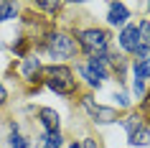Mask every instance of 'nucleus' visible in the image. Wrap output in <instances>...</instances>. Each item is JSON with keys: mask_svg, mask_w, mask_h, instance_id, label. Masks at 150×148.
<instances>
[{"mask_svg": "<svg viewBox=\"0 0 150 148\" xmlns=\"http://www.w3.org/2000/svg\"><path fill=\"white\" fill-rule=\"evenodd\" d=\"M41 77H43L46 87H48V89H54L56 94H74V92H76L74 71H71L66 64H51V66H43V69H41Z\"/></svg>", "mask_w": 150, "mask_h": 148, "instance_id": "obj_1", "label": "nucleus"}, {"mask_svg": "<svg viewBox=\"0 0 150 148\" xmlns=\"http://www.w3.org/2000/svg\"><path fill=\"white\" fill-rule=\"evenodd\" d=\"M76 46L89 56L104 54L110 46V33L102 31V28H84V31L76 33Z\"/></svg>", "mask_w": 150, "mask_h": 148, "instance_id": "obj_2", "label": "nucleus"}, {"mask_svg": "<svg viewBox=\"0 0 150 148\" xmlns=\"http://www.w3.org/2000/svg\"><path fill=\"white\" fill-rule=\"evenodd\" d=\"M43 51L51 59H71L76 54V41L64 31H51V36L43 41Z\"/></svg>", "mask_w": 150, "mask_h": 148, "instance_id": "obj_3", "label": "nucleus"}, {"mask_svg": "<svg viewBox=\"0 0 150 148\" xmlns=\"http://www.w3.org/2000/svg\"><path fill=\"white\" fill-rule=\"evenodd\" d=\"M81 107L89 112V117L94 120V123L99 125H110V123H117L120 115L115 107H104V105H99V102H94V97H81Z\"/></svg>", "mask_w": 150, "mask_h": 148, "instance_id": "obj_4", "label": "nucleus"}, {"mask_svg": "<svg viewBox=\"0 0 150 148\" xmlns=\"http://www.w3.org/2000/svg\"><path fill=\"white\" fill-rule=\"evenodd\" d=\"M127 18H130V8H127L125 3H110V8H107V23H110V26L125 28Z\"/></svg>", "mask_w": 150, "mask_h": 148, "instance_id": "obj_5", "label": "nucleus"}, {"mask_svg": "<svg viewBox=\"0 0 150 148\" xmlns=\"http://www.w3.org/2000/svg\"><path fill=\"white\" fill-rule=\"evenodd\" d=\"M148 54H150V21H140L137 23V49H135V56L145 59Z\"/></svg>", "mask_w": 150, "mask_h": 148, "instance_id": "obj_6", "label": "nucleus"}, {"mask_svg": "<svg viewBox=\"0 0 150 148\" xmlns=\"http://www.w3.org/2000/svg\"><path fill=\"white\" fill-rule=\"evenodd\" d=\"M120 46L127 54H135V49H137V23H127L120 31Z\"/></svg>", "mask_w": 150, "mask_h": 148, "instance_id": "obj_7", "label": "nucleus"}, {"mask_svg": "<svg viewBox=\"0 0 150 148\" xmlns=\"http://www.w3.org/2000/svg\"><path fill=\"white\" fill-rule=\"evenodd\" d=\"M41 61H38V56H25L23 59V66H21V74H23V79L25 82H38L41 79Z\"/></svg>", "mask_w": 150, "mask_h": 148, "instance_id": "obj_8", "label": "nucleus"}, {"mask_svg": "<svg viewBox=\"0 0 150 148\" xmlns=\"http://www.w3.org/2000/svg\"><path fill=\"white\" fill-rule=\"evenodd\" d=\"M38 120H41V125L46 128V133H56L59 125H61V115H59L56 110H51V107H41L38 110Z\"/></svg>", "mask_w": 150, "mask_h": 148, "instance_id": "obj_9", "label": "nucleus"}, {"mask_svg": "<svg viewBox=\"0 0 150 148\" xmlns=\"http://www.w3.org/2000/svg\"><path fill=\"white\" fill-rule=\"evenodd\" d=\"M127 140H130L132 146H140V148L150 146V128H148V123H140L137 128H132V130L127 133Z\"/></svg>", "mask_w": 150, "mask_h": 148, "instance_id": "obj_10", "label": "nucleus"}, {"mask_svg": "<svg viewBox=\"0 0 150 148\" xmlns=\"http://www.w3.org/2000/svg\"><path fill=\"white\" fill-rule=\"evenodd\" d=\"M135 79H140V82H145V79H150V56H145V59H135Z\"/></svg>", "mask_w": 150, "mask_h": 148, "instance_id": "obj_11", "label": "nucleus"}, {"mask_svg": "<svg viewBox=\"0 0 150 148\" xmlns=\"http://www.w3.org/2000/svg\"><path fill=\"white\" fill-rule=\"evenodd\" d=\"M18 16V5L16 3H0V23H8Z\"/></svg>", "mask_w": 150, "mask_h": 148, "instance_id": "obj_12", "label": "nucleus"}, {"mask_svg": "<svg viewBox=\"0 0 150 148\" xmlns=\"http://www.w3.org/2000/svg\"><path fill=\"white\" fill-rule=\"evenodd\" d=\"M41 140H43V148H61V143H64V138H61L59 130L56 133H43Z\"/></svg>", "mask_w": 150, "mask_h": 148, "instance_id": "obj_13", "label": "nucleus"}, {"mask_svg": "<svg viewBox=\"0 0 150 148\" xmlns=\"http://www.w3.org/2000/svg\"><path fill=\"white\" fill-rule=\"evenodd\" d=\"M36 10H46V13H59L61 10V3H46V0H41V3H36Z\"/></svg>", "mask_w": 150, "mask_h": 148, "instance_id": "obj_14", "label": "nucleus"}, {"mask_svg": "<svg viewBox=\"0 0 150 148\" xmlns=\"http://www.w3.org/2000/svg\"><path fill=\"white\" fill-rule=\"evenodd\" d=\"M10 148H31V140H25L23 135L13 133V135H10Z\"/></svg>", "mask_w": 150, "mask_h": 148, "instance_id": "obj_15", "label": "nucleus"}, {"mask_svg": "<svg viewBox=\"0 0 150 148\" xmlns=\"http://www.w3.org/2000/svg\"><path fill=\"white\" fill-rule=\"evenodd\" d=\"M132 89H135V94H137V97H145V82H140V79H135Z\"/></svg>", "mask_w": 150, "mask_h": 148, "instance_id": "obj_16", "label": "nucleus"}, {"mask_svg": "<svg viewBox=\"0 0 150 148\" xmlns=\"http://www.w3.org/2000/svg\"><path fill=\"white\" fill-rule=\"evenodd\" d=\"M115 100H117L120 107H130V100H127V94H125V92H117V94H115Z\"/></svg>", "mask_w": 150, "mask_h": 148, "instance_id": "obj_17", "label": "nucleus"}, {"mask_svg": "<svg viewBox=\"0 0 150 148\" xmlns=\"http://www.w3.org/2000/svg\"><path fill=\"white\" fill-rule=\"evenodd\" d=\"M79 146H81V148H99L94 138H84V140H79Z\"/></svg>", "mask_w": 150, "mask_h": 148, "instance_id": "obj_18", "label": "nucleus"}, {"mask_svg": "<svg viewBox=\"0 0 150 148\" xmlns=\"http://www.w3.org/2000/svg\"><path fill=\"white\" fill-rule=\"evenodd\" d=\"M142 112H145V115H150V92L142 97Z\"/></svg>", "mask_w": 150, "mask_h": 148, "instance_id": "obj_19", "label": "nucleus"}, {"mask_svg": "<svg viewBox=\"0 0 150 148\" xmlns=\"http://www.w3.org/2000/svg\"><path fill=\"white\" fill-rule=\"evenodd\" d=\"M5 100H8V89H5V87L0 84V107L5 105Z\"/></svg>", "mask_w": 150, "mask_h": 148, "instance_id": "obj_20", "label": "nucleus"}, {"mask_svg": "<svg viewBox=\"0 0 150 148\" xmlns=\"http://www.w3.org/2000/svg\"><path fill=\"white\" fill-rule=\"evenodd\" d=\"M69 148H81V146L76 143V140H71V143H69Z\"/></svg>", "mask_w": 150, "mask_h": 148, "instance_id": "obj_21", "label": "nucleus"}]
</instances>
